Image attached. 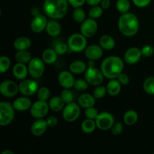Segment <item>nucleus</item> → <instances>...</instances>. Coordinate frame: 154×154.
I'll list each match as a JSON object with an SVG mask.
<instances>
[{"label": "nucleus", "instance_id": "obj_45", "mask_svg": "<svg viewBox=\"0 0 154 154\" xmlns=\"http://www.w3.org/2000/svg\"><path fill=\"white\" fill-rule=\"evenodd\" d=\"M117 80L120 81V83L123 85H127L129 83V78L126 74L123 73L122 72L118 77H117Z\"/></svg>", "mask_w": 154, "mask_h": 154}, {"label": "nucleus", "instance_id": "obj_25", "mask_svg": "<svg viewBox=\"0 0 154 154\" xmlns=\"http://www.w3.org/2000/svg\"><path fill=\"white\" fill-rule=\"evenodd\" d=\"M57 56L58 54L56 52L55 50L52 48H48L45 50L42 54V60L46 64L52 65L57 61Z\"/></svg>", "mask_w": 154, "mask_h": 154}, {"label": "nucleus", "instance_id": "obj_28", "mask_svg": "<svg viewBox=\"0 0 154 154\" xmlns=\"http://www.w3.org/2000/svg\"><path fill=\"white\" fill-rule=\"evenodd\" d=\"M87 69V65L81 60H76V61L72 62L69 66L70 72L73 74H76V75L84 73L86 72Z\"/></svg>", "mask_w": 154, "mask_h": 154}, {"label": "nucleus", "instance_id": "obj_23", "mask_svg": "<svg viewBox=\"0 0 154 154\" xmlns=\"http://www.w3.org/2000/svg\"><path fill=\"white\" fill-rule=\"evenodd\" d=\"M32 42L29 38H17L14 42V47L17 51H27L31 47Z\"/></svg>", "mask_w": 154, "mask_h": 154}, {"label": "nucleus", "instance_id": "obj_31", "mask_svg": "<svg viewBox=\"0 0 154 154\" xmlns=\"http://www.w3.org/2000/svg\"><path fill=\"white\" fill-rule=\"evenodd\" d=\"M15 60L17 63H29L32 60V56L30 53L27 51H18L15 54Z\"/></svg>", "mask_w": 154, "mask_h": 154}, {"label": "nucleus", "instance_id": "obj_35", "mask_svg": "<svg viewBox=\"0 0 154 154\" xmlns=\"http://www.w3.org/2000/svg\"><path fill=\"white\" fill-rule=\"evenodd\" d=\"M11 66V60L6 56L0 57V73L3 74L7 72Z\"/></svg>", "mask_w": 154, "mask_h": 154}, {"label": "nucleus", "instance_id": "obj_1", "mask_svg": "<svg viewBox=\"0 0 154 154\" xmlns=\"http://www.w3.org/2000/svg\"><path fill=\"white\" fill-rule=\"evenodd\" d=\"M124 64L122 59L117 56H111L102 61L101 71L108 79H115L123 72Z\"/></svg>", "mask_w": 154, "mask_h": 154}, {"label": "nucleus", "instance_id": "obj_26", "mask_svg": "<svg viewBox=\"0 0 154 154\" xmlns=\"http://www.w3.org/2000/svg\"><path fill=\"white\" fill-rule=\"evenodd\" d=\"M99 45L103 49L110 51V50H112L115 48L116 43L114 39L111 35H105L102 36L99 39Z\"/></svg>", "mask_w": 154, "mask_h": 154}, {"label": "nucleus", "instance_id": "obj_20", "mask_svg": "<svg viewBox=\"0 0 154 154\" xmlns=\"http://www.w3.org/2000/svg\"><path fill=\"white\" fill-rule=\"evenodd\" d=\"M13 106L17 111H27L32 107V102L27 97H20L13 102Z\"/></svg>", "mask_w": 154, "mask_h": 154}, {"label": "nucleus", "instance_id": "obj_51", "mask_svg": "<svg viewBox=\"0 0 154 154\" xmlns=\"http://www.w3.org/2000/svg\"><path fill=\"white\" fill-rule=\"evenodd\" d=\"M13 151H11V150H4V151L2 153V154H14Z\"/></svg>", "mask_w": 154, "mask_h": 154}, {"label": "nucleus", "instance_id": "obj_34", "mask_svg": "<svg viewBox=\"0 0 154 154\" xmlns=\"http://www.w3.org/2000/svg\"><path fill=\"white\" fill-rule=\"evenodd\" d=\"M73 18L75 22L83 23L86 18L85 12L81 8H76L73 12Z\"/></svg>", "mask_w": 154, "mask_h": 154}, {"label": "nucleus", "instance_id": "obj_16", "mask_svg": "<svg viewBox=\"0 0 154 154\" xmlns=\"http://www.w3.org/2000/svg\"><path fill=\"white\" fill-rule=\"evenodd\" d=\"M48 20L46 17L42 14H38L35 16L31 22V29L35 33H40L46 29Z\"/></svg>", "mask_w": 154, "mask_h": 154}, {"label": "nucleus", "instance_id": "obj_14", "mask_svg": "<svg viewBox=\"0 0 154 154\" xmlns=\"http://www.w3.org/2000/svg\"><path fill=\"white\" fill-rule=\"evenodd\" d=\"M72 72L69 71H63L58 75V82L63 88L70 89L75 85V80Z\"/></svg>", "mask_w": 154, "mask_h": 154}, {"label": "nucleus", "instance_id": "obj_46", "mask_svg": "<svg viewBox=\"0 0 154 154\" xmlns=\"http://www.w3.org/2000/svg\"><path fill=\"white\" fill-rule=\"evenodd\" d=\"M132 2H133L135 5H136L137 7L144 8L149 5L151 0H132Z\"/></svg>", "mask_w": 154, "mask_h": 154}, {"label": "nucleus", "instance_id": "obj_50", "mask_svg": "<svg viewBox=\"0 0 154 154\" xmlns=\"http://www.w3.org/2000/svg\"><path fill=\"white\" fill-rule=\"evenodd\" d=\"M111 5V1L110 0H102L101 2V6L103 9H107L109 8Z\"/></svg>", "mask_w": 154, "mask_h": 154}, {"label": "nucleus", "instance_id": "obj_6", "mask_svg": "<svg viewBox=\"0 0 154 154\" xmlns=\"http://www.w3.org/2000/svg\"><path fill=\"white\" fill-rule=\"evenodd\" d=\"M67 45L69 46V51L72 52L79 53L86 49L87 42L84 35L81 33V34L75 33V34L72 35L68 39Z\"/></svg>", "mask_w": 154, "mask_h": 154}, {"label": "nucleus", "instance_id": "obj_40", "mask_svg": "<svg viewBox=\"0 0 154 154\" xmlns=\"http://www.w3.org/2000/svg\"><path fill=\"white\" fill-rule=\"evenodd\" d=\"M107 93L108 92H107L106 87H105L104 86L98 85L93 91V96L96 99H102L106 95Z\"/></svg>", "mask_w": 154, "mask_h": 154}, {"label": "nucleus", "instance_id": "obj_22", "mask_svg": "<svg viewBox=\"0 0 154 154\" xmlns=\"http://www.w3.org/2000/svg\"><path fill=\"white\" fill-rule=\"evenodd\" d=\"M61 26L55 20H51L48 22L46 26V31L49 35L52 37H57L61 32Z\"/></svg>", "mask_w": 154, "mask_h": 154}, {"label": "nucleus", "instance_id": "obj_32", "mask_svg": "<svg viewBox=\"0 0 154 154\" xmlns=\"http://www.w3.org/2000/svg\"><path fill=\"white\" fill-rule=\"evenodd\" d=\"M143 88L147 94L154 96V77H149L144 81Z\"/></svg>", "mask_w": 154, "mask_h": 154}, {"label": "nucleus", "instance_id": "obj_30", "mask_svg": "<svg viewBox=\"0 0 154 154\" xmlns=\"http://www.w3.org/2000/svg\"><path fill=\"white\" fill-rule=\"evenodd\" d=\"M96 120H93V119H86L81 123V130L84 132V133L90 134L92 133L96 129Z\"/></svg>", "mask_w": 154, "mask_h": 154}, {"label": "nucleus", "instance_id": "obj_24", "mask_svg": "<svg viewBox=\"0 0 154 154\" xmlns=\"http://www.w3.org/2000/svg\"><path fill=\"white\" fill-rule=\"evenodd\" d=\"M107 92L111 96H116L121 90V84L117 79H111L107 85Z\"/></svg>", "mask_w": 154, "mask_h": 154}, {"label": "nucleus", "instance_id": "obj_5", "mask_svg": "<svg viewBox=\"0 0 154 154\" xmlns=\"http://www.w3.org/2000/svg\"><path fill=\"white\" fill-rule=\"evenodd\" d=\"M14 110L13 105L10 102H0V126H6L13 121Z\"/></svg>", "mask_w": 154, "mask_h": 154}, {"label": "nucleus", "instance_id": "obj_48", "mask_svg": "<svg viewBox=\"0 0 154 154\" xmlns=\"http://www.w3.org/2000/svg\"><path fill=\"white\" fill-rule=\"evenodd\" d=\"M68 2L72 7L76 8L81 7L84 4L86 0H68Z\"/></svg>", "mask_w": 154, "mask_h": 154}, {"label": "nucleus", "instance_id": "obj_13", "mask_svg": "<svg viewBox=\"0 0 154 154\" xmlns=\"http://www.w3.org/2000/svg\"><path fill=\"white\" fill-rule=\"evenodd\" d=\"M98 24L93 18H88L82 23L81 26V33L86 38H91L96 33Z\"/></svg>", "mask_w": 154, "mask_h": 154}, {"label": "nucleus", "instance_id": "obj_2", "mask_svg": "<svg viewBox=\"0 0 154 154\" xmlns=\"http://www.w3.org/2000/svg\"><path fill=\"white\" fill-rule=\"evenodd\" d=\"M118 29L122 35L126 37L135 35L139 29V21L134 14H123L118 20Z\"/></svg>", "mask_w": 154, "mask_h": 154}, {"label": "nucleus", "instance_id": "obj_49", "mask_svg": "<svg viewBox=\"0 0 154 154\" xmlns=\"http://www.w3.org/2000/svg\"><path fill=\"white\" fill-rule=\"evenodd\" d=\"M87 4L90 6H96L99 4H101L102 0H86Z\"/></svg>", "mask_w": 154, "mask_h": 154}, {"label": "nucleus", "instance_id": "obj_15", "mask_svg": "<svg viewBox=\"0 0 154 154\" xmlns=\"http://www.w3.org/2000/svg\"><path fill=\"white\" fill-rule=\"evenodd\" d=\"M142 54L141 51L138 48H131L126 51L124 54V60L129 65L136 64L140 61Z\"/></svg>", "mask_w": 154, "mask_h": 154}, {"label": "nucleus", "instance_id": "obj_42", "mask_svg": "<svg viewBox=\"0 0 154 154\" xmlns=\"http://www.w3.org/2000/svg\"><path fill=\"white\" fill-rule=\"evenodd\" d=\"M85 115L87 117V118L96 120L97 116L99 115V113H98V110L93 106L90 107V108H86Z\"/></svg>", "mask_w": 154, "mask_h": 154}, {"label": "nucleus", "instance_id": "obj_21", "mask_svg": "<svg viewBox=\"0 0 154 154\" xmlns=\"http://www.w3.org/2000/svg\"><path fill=\"white\" fill-rule=\"evenodd\" d=\"M95 103H96V98L94 97V96H92L88 93L81 95L78 98V104L82 108H90L94 106Z\"/></svg>", "mask_w": 154, "mask_h": 154}, {"label": "nucleus", "instance_id": "obj_38", "mask_svg": "<svg viewBox=\"0 0 154 154\" xmlns=\"http://www.w3.org/2000/svg\"><path fill=\"white\" fill-rule=\"evenodd\" d=\"M60 96H61V98L63 99V101H64L66 104H69L73 102V93H72V92L69 89L65 88L64 90L61 92Z\"/></svg>", "mask_w": 154, "mask_h": 154}, {"label": "nucleus", "instance_id": "obj_7", "mask_svg": "<svg viewBox=\"0 0 154 154\" xmlns=\"http://www.w3.org/2000/svg\"><path fill=\"white\" fill-rule=\"evenodd\" d=\"M45 63L43 60L40 58H32L28 65L29 74L30 76L33 78H38L42 76L45 69Z\"/></svg>", "mask_w": 154, "mask_h": 154}, {"label": "nucleus", "instance_id": "obj_29", "mask_svg": "<svg viewBox=\"0 0 154 154\" xmlns=\"http://www.w3.org/2000/svg\"><path fill=\"white\" fill-rule=\"evenodd\" d=\"M138 115L137 112L134 110H129L127 111L123 115V121L125 124L127 126H132L135 124L138 121Z\"/></svg>", "mask_w": 154, "mask_h": 154}, {"label": "nucleus", "instance_id": "obj_12", "mask_svg": "<svg viewBox=\"0 0 154 154\" xmlns=\"http://www.w3.org/2000/svg\"><path fill=\"white\" fill-rule=\"evenodd\" d=\"M38 90V84L35 80H24L19 84V91L25 96H31Z\"/></svg>", "mask_w": 154, "mask_h": 154}, {"label": "nucleus", "instance_id": "obj_36", "mask_svg": "<svg viewBox=\"0 0 154 154\" xmlns=\"http://www.w3.org/2000/svg\"><path fill=\"white\" fill-rule=\"evenodd\" d=\"M51 96V91L46 87H42L38 89L37 92V97L39 100L47 101Z\"/></svg>", "mask_w": 154, "mask_h": 154}, {"label": "nucleus", "instance_id": "obj_9", "mask_svg": "<svg viewBox=\"0 0 154 154\" xmlns=\"http://www.w3.org/2000/svg\"><path fill=\"white\" fill-rule=\"evenodd\" d=\"M96 126L101 130H108L111 129L114 124V117L108 112H102L99 114L96 118Z\"/></svg>", "mask_w": 154, "mask_h": 154}, {"label": "nucleus", "instance_id": "obj_17", "mask_svg": "<svg viewBox=\"0 0 154 154\" xmlns=\"http://www.w3.org/2000/svg\"><path fill=\"white\" fill-rule=\"evenodd\" d=\"M103 48L100 45H92L90 46L87 47L84 51V54L85 57L88 59L89 60H99L103 55Z\"/></svg>", "mask_w": 154, "mask_h": 154}, {"label": "nucleus", "instance_id": "obj_4", "mask_svg": "<svg viewBox=\"0 0 154 154\" xmlns=\"http://www.w3.org/2000/svg\"><path fill=\"white\" fill-rule=\"evenodd\" d=\"M104 77L105 76L102 71L95 67L94 61L90 60L88 68L84 72V78L88 84L93 86L100 85L103 81Z\"/></svg>", "mask_w": 154, "mask_h": 154}, {"label": "nucleus", "instance_id": "obj_33", "mask_svg": "<svg viewBox=\"0 0 154 154\" xmlns=\"http://www.w3.org/2000/svg\"><path fill=\"white\" fill-rule=\"evenodd\" d=\"M116 5H117V9L118 11L122 14L128 12V11L130 8V2L129 0H117Z\"/></svg>", "mask_w": 154, "mask_h": 154}, {"label": "nucleus", "instance_id": "obj_19", "mask_svg": "<svg viewBox=\"0 0 154 154\" xmlns=\"http://www.w3.org/2000/svg\"><path fill=\"white\" fill-rule=\"evenodd\" d=\"M12 72L14 76L18 80L25 79L29 73L28 68L26 66L25 64L20 63H17L14 66Z\"/></svg>", "mask_w": 154, "mask_h": 154}, {"label": "nucleus", "instance_id": "obj_10", "mask_svg": "<svg viewBox=\"0 0 154 154\" xmlns=\"http://www.w3.org/2000/svg\"><path fill=\"white\" fill-rule=\"evenodd\" d=\"M49 105L46 101L39 100L35 102L30 108V114L35 118H43L49 111Z\"/></svg>", "mask_w": 154, "mask_h": 154}, {"label": "nucleus", "instance_id": "obj_47", "mask_svg": "<svg viewBox=\"0 0 154 154\" xmlns=\"http://www.w3.org/2000/svg\"><path fill=\"white\" fill-rule=\"evenodd\" d=\"M46 122L49 127H54L58 124V120L54 116H51V117H48L46 120Z\"/></svg>", "mask_w": 154, "mask_h": 154}, {"label": "nucleus", "instance_id": "obj_43", "mask_svg": "<svg viewBox=\"0 0 154 154\" xmlns=\"http://www.w3.org/2000/svg\"><path fill=\"white\" fill-rule=\"evenodd\" d=\"M141 54L142 56L144 57H151L154 53V49L151 45H144L142 48L141 49Z\"/></svg>", "mask_w": 154, "mask_h": 154}, {"label": "nucleus", "instance_id": "obj_8", "mask_svg": "<svg viewBox=\"0 0 154 154\" xmlns=\"http://www.w3.org/2000/svg\"><path fill=\"white\" fill-rule=\"evenodd\" d=\"M81 114V108L78 104L75 102L66 104L63 111V117L66 121L74 122L78 120Z\"/></svg>", "mask_w": 154, "mask_h": 154}, {"label": "nucleus", "instance_id": "obj_11", "mask_svg": "<svg viewBox=\"0 0 154 154\" xmlns=\"http://www.w3.org/2000/svg\"><path fill=\"white\" fill-rule=\"evenodd\" d=\"M18 91H19V86L13 81L6 80L2 81L0 84V92L5 97H14L17 94Z\"/></svg>", "mask_w": 154, "mask_h": 154}, {"label": "nucleus", "instance_id": "obj_18", "mask_svg": "<svg viewBox=\"0 0 154 154\" xmlns=\"http://www.w3.org/2000/svg\"><path fill=\"white\" fill-rule=\"evenodd\" d=\"M48 126L46 120L39 118L32 124L31 132L35 136H41L46 132Z\"/></svg>", "mask_w": 154, "mask_h": 154}, {"label": "nucleus", "instance_id": "obj_27", "mask_svg": "<svg viewBox=\"0 0 154 154\" xmlns=\"http://www.w3.org/2000/svg\"><path fill=\"white\" fill-rule=\"evenodd\" d=\"M65 104L66 103L61 98V96H54L48 102L50 108L56 112L63 110L65 107Z\"/></svg>", "mask_w": 154, "mask_h": 154}, {"label": "nucleus", "instance_id": "obj_44", "mask_svg": "<svg viewBox=\"0 0 154 154\" xmlns=\"http://www.w3.org/2000/svg\"><path fill=\"white\" fill-rule=\"evenodd\" d=\"M123 130V126L121 123H117L114 124V126L111 128V132L114 135H119L122 133Z\"/></svg>", "mask_w": 154, "mask_h": 154}, {"label": "nucleus", "instance_id": "obj_37", "mask_svg": "<svg viewBox=\"0 0 154 154\" xmlns=\"http://www.w3.org/2000/svg\"><path fill=\"white\" fill-rule=\"evenodd\" d=\"M102 9L103 8H102V6H93V8L89 11V16H90V18H93V19H97V18L100 17L102 14H103Z\"/></svg>", "mask_w": 154, "mask_h": 154}, {"label": "nucleus", "instance_id": "obj_39", "mask_svg": "<svg viewBox=\"0 0 154 154\" xmlns=\"http://www.w3.org/2000/svg\"><path fill=\"white\" fill-rule=\"evenodd\" d=\"M54 49L55 50L58 55H63L67 52L68 50H69V48L66 44L63 43V42H58V43L55 44Z\"/></svg>", "mask_w": 154, "mask_h": 154}, {"label": "nucleus", "instance_id": "obj_3", "mask_svg": "<svg viewBox=\"0 0 154 154\" xmlns=\"http://www.w3.org/2000/svg\"><path fill=\"white\" fill-rule=\"evenodd\" d=\"M68 0H45L43 9L45 14L54 20L62 19L68 11Z\"/></svg>", "mask_w": 154, "mask_h": 154}, {"label": "nucleus", "instance_id": "obj_41", "mask_svg": "<svg viewBox=\"0 0 154 154\" xmlns=\"http://www.w3.org/2000/svg\"><path fill=\"white\" fill-rule=\"evenodd\" d=\"M74 87L78 91H84L88 88V82L84 79L75 80Z\"/></svg>", "mask_w": 154, "mask_h": 154}]
</instances>
